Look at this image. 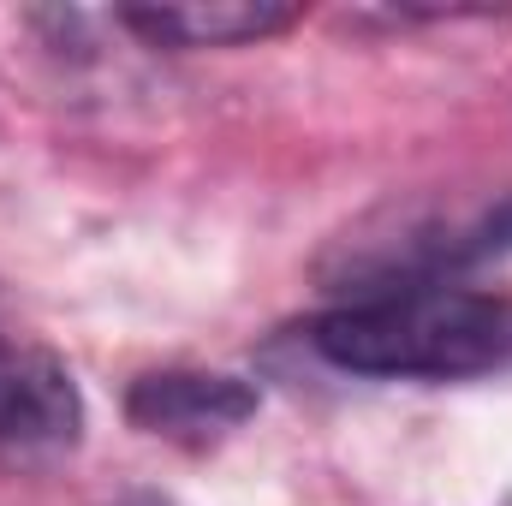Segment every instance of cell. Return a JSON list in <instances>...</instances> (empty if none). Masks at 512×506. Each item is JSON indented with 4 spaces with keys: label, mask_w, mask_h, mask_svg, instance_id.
<instances>
[{
    "label": "cell",
    "mask_w": 512,
    "mask_h": 506,
    "mask_svg": "<svg viewBox=\"0 0 512 506\" xmlns=\"http://www.w3.org/2000/svg\"><path fill=\"white\" fill-rule=\"evenodd\" d=\"M84 399L72 370L24 340H0V453L12 459H54L78 447Z\"/></svg>",
    "instance_id": "cell-2"
},
{
    "label": "cell",
    "mask_w": 512,
    "mask_h": 506,
    "mask_svg": "<svg viewBox=\"0 0 512 506\" xmlns=\"http://www.w3.org/2000/svg\"><path fill=\"white\" fill-rule=\"evenodd\" d=\"M298 18L280 0H185V6H126L120 24L137 30L149 48H245L268 42Z\"/></svg>",
    "instance_id": "cell-4"
},
{
    "label": "cell",
    "mask_w": 512,
    "mask_h": 506,
    "mask_svg": "<svg viewBox=\"0 0 512 506\" xmlns=\"http://www.w3.org/2000/svg\"><path fill=\"white\" fill-rule=\"evenodd\" d=\"M126 417L143 435L203 447V441H221L239 423H251L256 387L239 376H221V370H149L131 381Z\"/></svg>",
    "instance_id": "cell-3"
},
{
    "label": "cell",
    "mask_w": 512,
    "mask_h": 506,
    "mask_svg": "<svg viewBox=\"0 0 512 506\" xmlns=\"http://www.w3.org/2000/svg\"><path fill=\"white\" fill-rule=\"evenodd\" d=\"M334 370L387 381H465L512 370V298L465 286H387L310 328Z\"/></svg>",
    "instance_id": "cell-1"
}]
</instances>
